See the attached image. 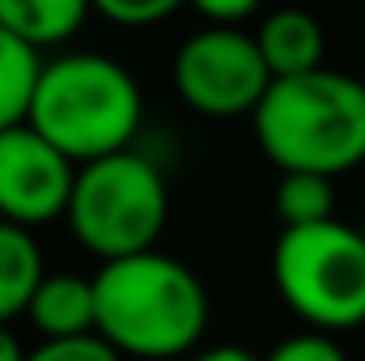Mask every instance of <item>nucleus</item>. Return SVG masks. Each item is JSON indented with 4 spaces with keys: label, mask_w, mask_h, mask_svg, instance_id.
<instances>
[{
    "label": "nucleus",
    "mask_w": 365,
    "mask_h": 361,
    "mask_svg": "<svg viewBox=\"0 0 365 361\" xmlns=\"http://www.w3.org/2000/svg\"><path fill=\"white\" fill-rule=\"evenodd\" d=\"M93 332L132 361H175L208 332V289L182 260L149 247L102 260L93 276Z\"/></svg>",
    "instance_id": "f257e3e1"
},
{
    "label": "nucleus",
    "mask_w": 365,
    "mask_h": 361,
    "mask_svg": "<svg viewBox=\"0 0 365 361\" xmlns=\"http://www.w3.org/2000/svg\"><path fill=\"white\" fill-rule=\"evenodd\" d=\"M259 153L276 171L344 175L365 162V81L340 68L272 77L251 111Z\"/></svg>",
    "instance_id": "f03ea898"
},
{
    "label": "nucleus",
    "mask_w": 365,
    "mask_h": 361,
    "mask_svg": "<svg viewBox=\"0 0 365 361\" xmlns=\"http://www.w3.org/2000/svg\"><path fill=\"white\" fill-rule=\"evenodd\" d=\"M145 98L136 77L102 51H64L38 64L26 123L77 166L128 149L140 132Z\"/></svg>",
    "instance_id": "7ed1b4c3"
},
{
    "label": "nucleus",
    "mask_w": 365,
    "mask_h": 361,
    "mask_svg": "<svg viewBox=\"0 0 365 361\" xmlns=\"http://www.w3.org/2000/svg\"><path fill=\"white\" fill-rule=\"evenodd\" d=\"M64 217L93 260L136 255L158 247L170 221V187L153 158L128 145L77 166Z\"/></svg>",
    "instance_id": "20e7f679"
},
{
    "label": "nucleus",
    "mask_w": 365,
    "mask_h": 361,
    "mask_svg": "<svg viewBox=\"0 0 365 361\" xmlns=\"http://www.w3.org/2000/svg\"><path fill=\"white\" fill-rule=\"evenodd\" d=\"M272 285L280 302L323 332L365 323V234L340 217L284 225L272 247Z\"/></svg>",
    "instance_id": "39448f33"
},
{
    "label": "nucleus",
    "mask_w": 365,
    "mask_h": 361,
    "mask_svg": "<svg viewBox=\"0 0 365 361\" xmlns=\"http://www.w3.org/2000/svg\"><path fill=\"white\" fill-rule=\"evenodd\" d=\"M272 86V68L255 34L238 26H204L175 51V93L204 119H251Z\"/></svg>",
    "instance_id": "423d86ee"
},
{
    "label": "nucleus",
    "mask_w": 365,
    "mask_h": 361,
    "mask_svg": "<svg viewBox=\"0 0 365 361\" xmlns=\"http://www.w3.org/2000/svg\"><path fill=\"white\" fill-rule=\"evenodd\" d=\"M77 179V162L64 158L26 119L0 128V217L38 230L64 217Z\"/></svg>",
    "instance_id": "0eeeda50"
},
{
    "label": "nucleus",
    "mask_w": 365,
    "mask_h": 361,
    "mask_svg": "<svg viewBox=\"0 0 365 361\" xmlns=\"http://www.w3.org/2000/svg\"><path fill=\"white\" fill-rule=\"evenodd\" d=\"M93 276L81 272H43L30 306H26V319L34 323V332L43 340H56V336H86L93 332Z\"/></svg>",
    "instance_id": "6e6552de"
},
{
    "label": "nucleus",
    "mask_w": 365,
    "mask_h": 361,
    "mask_svg": "<svg viewBox=\"0 0 365 361\" xmlns=\"http://www.w3.org/2000/svg\"><path fill=\"white\" fill-rule=\"evenodd\" d=\"M255 43L272 68V77H293V73H310L323 64V51H327V34H323V21L306 9H272L259 30H255Z\"/></svg>",
    "instance_id": "1a4fd4ad"
},
{
    "label": "nucleus",
    "mask_w": 365,
    "mask_h": 361,
    "mask_svg": "<svg viewBox=\"0 0 365 361\" xmlns=\"http://www.w3.org/2000/svg\"><path fill=\"white\" fill-rule=\"evenodd\" d=\"M93 13V0H0V26L34 51L64 47Z\"/></svg>",
    "instance_id": "9d476101"
},
{
    "label": "nucleus",
    "mask_w": 365,
    "mask_h": 361,
    "mask_svg": "<svg viewBox=\"0 0 365 361\" xmlns=\"http://www.w3.org/2000/svg\"><path fill=\"white\" fill-rule=\"evenodd\" d=\"M43 272H47V264L34 243V230L0 217V323L26 315Z\"/></svg>",
    "instance_id": "9b49d317"
},
{
    "label": "nucleus",
    "mask_w": 365,
    "mask_h": 361,
    "mask_svg": "<svg viewBox=\"0 0 365 361\" xmlns=\"http://www.w3.org/2000/svg\"><path fill=\"white\" fill-rule=\"evenodd\" d=\"M272 204H276L280 225L327 221V217H336V187H331V175L280 171V183H276V191H272Z\"/></svg>",
    "instance_id": "f8f14e48"
},
{
    "label": "nucleus",
    "mask_w": 365,
    "mask_h": 361,
    "mask_svg": "<svg viewBox=\"0 0 365 361\" xmlns=\"http://www.w3.org/2000/svg\"><path fill=\"white\" fill-rule=\"evenodd\" d=\"M38 64H43L38 51L0 26V128L26 119L30 93L38 81Z\"/></svg>",
    "instance_id": "ddd939ff"
},
{
    "label": "nucleus",
    "mask_w": 365,
    "mask_h": 361,
    "mask_svg": "<svg viewBox=\"0 0 365 361\" xmlns=\"http://www.w3.org/2000/svg\"><path fill=\"white\" fill-rule=\"evenodd\" d=\"M26 361H128V357L115 345H106L98 332H86V336L38 340L34 349H26Z\"/></svg>",
    "instance_id": "4468645a"
},
{
    "label": "nucleus",
    "mask_w": 365,
    "mask_h": 361,
    "mask_svg": "<svg viewBox=\"0 0 365 361\" xmlns=\"http://www.w3.org/2000/svg\"><path fill=\"white\" fill-rule=\"evenodd\" d=\"M264 361H349V353L340 349L336 332H323V327H306V332H293L276 345Z\"/></svg>",
    "instance_id": "2eb2a0df"
},
{
    "label": "nucleus",
    "mask_w": 365,
    "mask_h": 361,
    "mask_svg": "<svg viewBox=\"0 0 365 361\" xmlns=\"http://www.w3.org/2000/svg\"><path fill=\"white\" fill-rule=\"evenodd\" d=\"M187 0H93V13H102L115 26H158L170 13H179Z\"/></svg>",
    "instance_id": "dca6fc26"
},
{
    "label": "nucleus",
    "mask_w": 365,
    "mask_h": 361,
    "mask_svg": "<svg viewBox=\"0 0 365 361\" xmlns=\"http://www.w3.org/2000/svg\"><path fill=\"white\" fill-rule=\"evenodd\" d=\"M208 26H242L247 17H255L259 13V4L264 0H187Z\"/></svg>",
    "instance_id": "f3484780"
},
{
    "label": "nucleus",
    "mask_w": 365,
    "mask_h": 361,
    "mask_svg": "<svg viewBox=\"0 0 365 361\" xmlns=\"http://www.w3.org/2000/svg\"><path fill=\"white\" fill-rule=\"evenodd\" d=\"M187 361H264V357H255V353H247V349H238V345H212V349L187 353Z\"/></svg>",
    "instance_id": "a211bd4d"
},
{
    "label": "nucleus",
    "mask_w": 365,
    "mask_h": 361,
    "mask_svg": "<svg viewBox=\"0 0 365 361\" xmlns=\"http://www.w3.org/2000/svg\"><path fill=\"white\" fill-rule=\"evenodd\" d=\"M0 361H26V349L17 345V336L9 332V323H0Z\"/></svg>",
    "instance_id": "6ab92c4d"
}]
</instances>
